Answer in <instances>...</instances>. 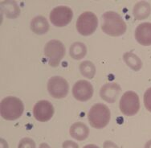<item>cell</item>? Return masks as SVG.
<instances>
[{
	"label": "cell",
	"mask_w": 151,
	"mask_h": 148,
	"mask_svg": "<svg viewBox=\"0 0 151 148\" xmlns=\"http://www.w3.org/2000/svg\"><path fill=\"white\" fill-rule=\"evenodd\" d=\"M101 29L109 35L120 36L125 33L127 27L119 14L115 12H106L101 17Z\"/></svg>",
	"instance_id": "6da1fadb"
},
{
	"label": "cell",
	"mask_w": 151,
	"mask_h": 148,
	"mask_svg": "<svg viewBox=\"0 0 151 148\" xmlns=\"http://www.w3.org/2000/svg\"><path fill=\"white\" fill-rule=\"evenodd\" d=\"M24 105L20 99L15 97H7L2 100L0 104V113L3 118L13 121L22 116Z\"/></svg>",
	"instance_id": "7a4b0ae2"
},
{
	"label": "cell",
	"mask_w": 151,
	"mask_h": 148,
	"mask_svg": "<svg viewBox=\"0 0 151 148\" xmlns=\"http://www.w3.org/2000/svg\"><path fill=\"white\" fill-rule=\"evenodd\" d=\"M111 113L107 105L97 103L92 106L88 114V118L91 126L96 129H102L110 121Z\"/></svg>",
	"instance_id": "3957f363"
},
{
	"label": "cell",
	"mask_w": 151,
	"mask_h": 148,
	"mask_svg": "<svg viewBox=\"0 0 151 148\" xmlns=\"http://www.w3.org/2000/svg\"><path fill=\"white\" fill-rule=\"evenodd\" d=\"M65 55V47L60 40H52L44 47V56L52 67H57Z\"/></svg>",
	"instance_id": "277c9868"
},
{
	"label": "cell",
	"mask_w": 151,
	"mask_h": 148,
	"mask_svg": "<svg viewBox=\"0 0 151 148\" xmlns=\"http://www.w3.org/2000/svg\"><path fill=\"white\" fill-rule=\"evenodd\" d=\"M98 26L96 15L91 12L82 13L76 21V29L82 35H90L95 32Z\"/></svg>",
	"instance_id": "5b68a950"
},
{
	"label": "cell",
	"mask_w": 151,
	"mask_h": 148,
	"mask_svg": "<svg viewBox=\"0 0 151 148\" xmlns=\"http://www.w3.org/2000/svg\"><path fill=\"white\" fill-rule=\"evenodd\" d=\"M119 106L121 111L126 116L135 115L140 110L139 97L134 91H127L122 95Z\"/></svg>",
	"instance_id": "8992f818"
},
{
	"label": "cell",
	"mask_w": 151,
	"mask_h": 148,
	"mask_svg": "<svg viewBox=\"0 0 151 148\" xmlns=\"http://www.w3.org/2000/svg\"><path fill=\"white\" fill-rule=\"evenodd\" d=\"M69 85L67 81L61 77L55 76L49 79L47 83V90L50 95L56 99L64 98L67 96Z\"/></svg>",
	"instance_id": "52a82bcc"
},
{
	"label": "cell",
	"mask_w": 151,
	"mask_h": 148,
	"mask_svg": "<svg viewBox=\"0 0 151 148\" xmlns=\"http://www.w3.org/2000/svg\"><path fill=\"white\" fill-rule=\"evenodd\" d=\"M73 12L72 9L66 6H59L52 9L50 13V20L55 27H64L72 21Z\"/></svg>",
	"instance_id": "ba28073f"
},
{
	"label": "cell",
	"mask_w": 151,
	"mask_h": 148,
	"mask_svg": "<svg viewBox=\"0 0 151 148\" xmlns=\"http://www.w3.org/2000/svg\"><path fill=\"white\" fill-rule=\"evenodd\" d=\"M54 111V107L51 102L42 100L35 105L33 108V115L39 122H45L52 118Z\"/></svg>",
	"instance_id": "9c48e42d"
},
{
	"label": "cell",
	"mask_w": 151,
	"mask_h": 148,
	"mask_svg": "<svg viewBox=\"0 0 151 148\" xmlns=\"http://www.w3.org/2000/svg\"><path fill=\"white\" fill-rule=\"evenodd\" d=\"M73 95L76 100L86 102L93 95V87L90 82L85 80L76 82L73 87Z\"/></svg>",
	"instance_id": "30bf717a"
},
{
	"label": "cell",
	"mask_w": 151,
	"mask_h": 148,
	"mask_svg": "<svg viewBox=\"0 0 151 148\" xmlns=\"http://www.w3.org/2000/svg\"><path fill=\"white\" fill-rule=\"evenodd\" d=\"M122 91V88L119 84L110 82L104 84L100 91V96L104 101L109 103H113L116 101Z\"/></svg>",
	"instance_id": "8fae6325"
},
{
	"label": "cell",
	"mask_w": 151,
	"mask_h": 148,
	"mask_svg": "<svg viewBox=\"0 0 151 148\" xmlns=\"http://www.w3.org/2000/svg\"><path fill=\"white\" fill-rule=\"evenodd\" d=\"M135 38L143 46L151 45V23H142L137 27Z\"/></svg>",
	"instance_id": "7c38bea8"
},
{
	"label": "cell",
	"mask_w": 151,
	"mask_h": 148,
	"mask_svg": "<svg viewBox=\"0 0 151 148\" xmlns=\"http://www.w3.org/2000/svg\"><path fill=\"white\" fill-rule=\"evenodd\" d=\"M70 135L73 139L78 140V141H83L86 139L89 134V129L88 126L82 122H76L71 126L70 127Z\"/></svg>",
	"instance_id": "4fadbf2b"
},
{
	"label": "cell",
	"mask_w": 151,
	"mask_h": 148,
	"mask_svg": "<svg viewBox=\"0 0 151 148\" xmlns=\"http://www.w3.org/2000/svg\"><path fill=\"white\" fill-rule=\"evenodd\" d=\"M49 24L47 19L42 15H38L32 20L31 23V29L37 35H43L48 32Z\"/></svg>",
	"instance_id": "5bb4252c"
},
{
	"label": "cell",
	"mask_w": 151,
	"mask_h": 148,
	"mask_svg": "<svg viewBox=\"0 0 151 148\" xmlns=\"http://www.w3.org/2000/svg\"><path fill=\"white\" fill-rule=\"evenodd\" d=\"M151 13L150 4L145 1H141L135 4L133 10V15L137 20L145 19Z\"/></svg>",
	"instance_id": "9a60e30c"
},
{
	"label": "cell",
	"mask_w": 151,
	"mask_h": 148,
	"mask_svg": "<svg viewBox=\"0 0 151 148\" xmlns=\"http://www.w3.org/2000/svg\"><path fill=\"white\" fill-rule=\"evenodd\" d=\"M1 6H2L1 7L2 12L7 18L14 19L19 15L20 11H19V6L14 1H6L4 3H2Z\"/></svg>",
	"instance_id": "2e32d148"
},
{
	"label": "cell",
	"mask_w": 151,
	"mask_h": 148,
	"mask_svg": "<svg viewBox=\"0 0 151 148\" xmlns=\"http://www.w3.org/2000/svg\"><path fill=\"white\" fill-rule=\"evenodd\" d=\"M123 60L125 62V64L134 71H138L142 67V62L141 59L136 54H134V52H127L124 53Z\"/></svg>",
	"instance_id": "e0dca14e"
},
{
	"label": "cell",
	"mask_w": 151,
	"mask_h": 148,
	"mask_svg": "<svg viewBox=\"0 0 151 148\" xmlns=\"http://www.w3.org/2000/svg\"><path fill=\"white\" fill-rule=\"evenodd\" d=\"M70 56L74 60H81L84 58L87 53V48L81 42H76L70 47Z\"/></svg>",
	"instance_id": "ac0fdd59"
},
{
	"label": "cell",
	"mask_w": 151,
	"mask_h": 148,
	"mask_svg": "<svg viewBox=\"0 0 151 148\" xmlns=\"http://www.w3.org/2000/svg\"><path fill=\"white\" fill-rule=\"evenodd\" d=\"M80 71L84 77L93 79L96 73V67L91 61H84L80 64Z\"/></svg>",
	"instance_id": "d6986e66"
},
{
	"label": "cell",
	"mask_w": 151,
	"mask_h": 148,
	"mask_svg": "<svg viewBox=\"0 0 151 148\" xmlns=\"http://www.w3.org/2000/svg\"><path fill=\"white\" fill-rule=\"evenodd\" d=\"M18 148H35V142L30 138H24L20 140Z\"/></svg>",
	"instance_id": "ffe728a7"
},
{
	"label": "cell",
	"mask_w": 151,
	"mask_h": 148,
	"mask_svg": "<svg viewBox=\"0 0 151 148\" xmlns=\"http://www.w3.org/2000/svg\"><path fill=\"white\" fill-rule=\"evenodd\" d=\"M144 104L146 110L151 112V88H149L144 94Z\"/></svg>",
	"instance_id": "44dd1931"
},
{
	"label": "cell",
	"mask_w": 151,
	"mask_h": 148,
	"mask_svg": "<svg viewBox=\"0 0 151 148\" xmlns=\"http://www.w3.org/2000/svg\"><path fill=\"white\" fill-rule=\"evenodd\" d=\"M63 148H79V146L77 143H76L73 141L68 140L63 143Z\"/></svg>",
	"instance_id": "7402d4cb"
},
{
	"label": "cell",
	"mask_w": 151,
	"mask_h": 148,
	"mask_svg": "<svg viewBox=\"0 0 151 148\" xmlns=\"http://www.w3.org/2000/svg\"><path fill=\"white\" fill-rule=\"evenodd\" d=\"M103 147L104 148H119V147L115 144L114 142H113L112 141H105L103 144Z\"/></svg>",
	"instance_id": "603a6c76"
},
{
	"label": "cell",
	"mask_w": 151,
	"mask_h": 148,
	"mask_svg": "<svg viewBox=\"0 0 151 148\" xmlns=\"http://www.w3.org/2000/svg\"><path fill=\"white\" fill-rule=\"evenodd\" d=\"M83 148H99L96 145H94V144H89V145H87L84 147Z\"/></svg>",
	"instance_id": "cb8c5ba5"
},
{
	"label": "cell",
	"mask_w": 151,
	"mask_h": 148,
	"mask_svg": "<svg viewBox=\"0 0 151 148\" xmlns=\"http://www.w3.org/2000/svg\"><path fill=\"white\" fill-rule=\"evenodd\" d=\"M39 148H51V147H50V146L47 145V143H41Z\"/></svg>",
	"instance_id": "d4e9b609"
},
{
	"label": "cell",
	"mask_w": 151,
	"mask_h": 148,
	"mask_svg": "<svg viewBox=\"0 0 151 148\" xmlns=\"http://www.w3.org/2000/svg\"><path fill=\"white\" fill-rule=\"evenodd\" d=\"M145 148H151V140L148 141L145 145Z\"/></svg>",
	"instance_id": "484cf974"
}]
</instances>
